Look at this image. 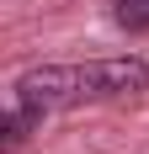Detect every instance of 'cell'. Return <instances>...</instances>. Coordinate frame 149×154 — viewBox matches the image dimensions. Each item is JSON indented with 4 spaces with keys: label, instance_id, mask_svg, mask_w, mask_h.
<instances>
[{
    "label": "cell",
    "instance_id": "6da1fadb",
    "mask_svg": "<svg viewBox=\"0 0 149 154\" xmlns=\"http://www.w3.org/2000/svg\"><path fill=\"white\" fill-rule=\"evenodd\" d=\"M149 91V59L117 53V59H74V64H32L11 80V101L37 112H74V106H112L138 101Z\"/></svg>",
    "mask_w": 149,
    "mask_h": 154
},
{
    "label": "cell",
    "instance_id": "7a4b0ae2",
    "mask_svg": "<svg viewBox=\"0 0 149 154\" xmlns=\"http://www.w3.org/2000/svg\"><path fill=\"white\" fill-rule=\"evenodd\" d=\"M117 27L149 32V0H117Z\"/></svg>",
    "mask_w": 149,
    "mask_h": 154
}]
</instances>
